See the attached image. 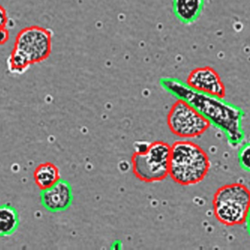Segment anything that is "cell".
<instances>
[{
    "instance_id": "1",
    "label": "cell",
    "mask_w": 250,
    "mask_h": 250,
    "mask_svg": "<svg viewBox=\"0 0 250 250\" xmlns=\"http://www.w3.org/2000/svg\"><path fill=\"white\" fill-rule=\"evenodd\" d=\"M160 84L172 96L195 108L210 124L222 130L230 146L236 147L244 139L242 128L244 112L224 99L197 91L178 79L165 77Z\"/></svg>"
},
{
    "instance_id": "2",
    "label": "cell",
    "mask_w": 250,
    "mask_h": 250,
    "mask_svg": "<svg viewBox=\"0 0 250 250\" xmlns=\"http://www.w3.org/2000/svg\"><path fill=\"white\" fill-rule=\"evenodd\" d=\"M208 156L201 147L188 140L175 142L171 146L169 176L181 186L199 184L210 169Z\"/></svg>"
},
{
    "instance_id": "3",
    "label": "cell",
    "mask_w": 250,
    "mask_h": 250,
    "mask_svg": "<svg viewBox=\"0 0 250 250\" xmlns=\"http://www.w3.org/2000/svg\"><path fill=\"white\" fill-rule=\"evenodd\" d=\"M212 205L215 217L222 225H243L250 213V189L241 183L226 184L215 192Z\"/></svg>"
},
{
    "instance_id": "4",
    "label": "cell",
    "mask_w": 250,
    "mask_h": 250,
    "mask_svg": "<svg viewBox=\"0 0 250 250\" xmlns=\"http://www.w3.org/2000/svg\"><path fill=\"white\" fill-rule=\"evenodd\" d=\"M171 146L162 141L150 144L146 153H134L132 167L134 175L147 183L163 181L169 175Z\"/></svg>"
},
{
    "instance_id": "5",
    "label": "cell",
    "mask_w": 250,
    "mask_h": 250,
    "mask_svg": "<svg viewBox=\"0 0 250 250\" xmlns=\"http://www.w3.org/2000/svg\"><path fill=\"white\" fill-rule=\"evenodd\" d=\"M167 125L175 135L191 139L203 135L210 123L189 104L178 99L168 113Z\"/></svg>"
},
{
    "instance_id": "6",
    "label": "cell",
    "mask_w": 250,
    "mask_h": 250,
    "mask_svg": "<svg viewBox=\"0 0 250 250\" xmlns=\"http://www.w3.org/2000/svg\"><path fill=\"white\" fill-rule=\"evenodd\" d=\"M52 42L50 30L40 26H30L17 34L14 49L22 54L30 65H33L49 58L52 52Z\"/></svg>"
},
{
    "instance_id": "7",
    "label": "cell",
    "mask_w": 250,
    "mask_h": 250,
    "mask_svg": "<svg viewBox=\"0 0 250 250\" xmlns=\"http://www.w3.org/2000/svg\"><path fill=\"white\" fill-rule=\"evenodd\" d=\"M187 85L201 93L225 99L226 89L220 76L210 66L194 68L188 74Z\"/></svg>"
},
{
    "instance_id": "8",
    "label": "cell",
    "mask_w": 250,
    "mask_h": 250,
    "mask_svg": "<svg viewBox=\"0 0 250 250\" xmlns=\"http://www.w3.org/2000/svg\"><path fill=\"white\" fill-rule=\"evenodd\" d=\"M40 196L42 206L50 212L67 210L74 200L71 184L61 178L52 187L42 190Z\"/></svg>"
},
{
    "instance_id": "9",
    "label": "cell",
    "mask_w": 250,
    "mask_h": 250,
    "mask_svg": "<svg viewBox=\"0 0 250 250\" xmlns=\"http://www.w3.org/2000/svg\"><path fill=\"white\" fill-rule=\"evenodd\" d=\"M204 0H173V11L181 22L190 24L201 15Z\"/></svg>"
},
{
    "instance_id": "10",
    "label": "cell",
    "mask_w": 250,
    "mask_h": 250,
    "mask_svg": "<svg viewBox=\"0 0 250 250\" xmlns=\"http://www.w3.org/2000/svg\"><path fill=\"white\" fill-rule=\"evenodd\" d=\"M34 178L41 189L49 188L61 179L59 168L51 162L41 164L35 170Z\"/></svg>"
},
{
    "instance_id": "11",
    "label": "cell",
    "mask_w": 250,
    "mask_h": 250,
    "mask_svg": "<svg viewBox=\"0 0 250 250\" xmlns=\"http://www.w3.org/2000/svg\"><path fill=\"white\" fill-rule=\"evenodd\" d=\"M20 223L18 212L9 203L3 204L0 208V235H12L18 228Z\"/></svg>"
},
{
    "instance_id": "12",
    "label": "cell",
    "mask_w": 250,
    "mask_h": 250,
    "mask_svg": "<svg viewBox=\"0 0 250 250\" xmlns=\"http://www.w3.org/2000/svg\"><path fill=\"white\" fill-rule=\"evenodd\" d=\"M238 159L241 167L250 172V143H246L240 148Z\"/></svg>"
},
{
    "instance_id": "13",
    "label": "cell",
    "mask_w": 250,
    "mask_h": 250,
    "mask_svg": "<svg viewBox=\"0 0 250 250\" xmlns=\"http://www.w3.org/2000/svg\"><path fill=\"white\" fill-rule=\"evenodd\" d=\"M151 143L143 140H139L135 142L134 144V153H146L148 150L149 147Z\"/></svg>"
},
{
    "instance_id": "14",
    "label": "cell",
    "mask_w": 250,
    "mask_h": 250,
    "mask_svg": "<svg viewBox=\"0 0 250 250\" xmlns=\"http://www.w3.org/2000/svg\"><path fill=\"white\" fill-rule=\"evenodd\" d=\"M9 39V33L7 30L6 27H2L1 28V44L3 45L6 43Z\"/></svg>"
},
{
    "instance_id": "15",
    "label": "cell",
    "mask_w": 250,
    "mask_h": 250,
    "mask_svg": "<svg viewBox=\"0 0 250 250\" xmlns=\"http://www.w3.org/2000/svg\"><path fill=\"white\" fill-rule=\"evenodd\" d=\"M8 21V17H7L6 11L4 9L3 7H1V28L5 27Z\"/></svg>"
},
{
    "instance_id": "16",
    "label": "cell",
    "mask_w": 250,
    "mask_h": 250,
    "mask_svg": "<svg viewBox=\"0 0 250 250\" xmlns=\"http://www.w3.org/2000/svg\"><path fill=\"white\" fill-rule=\"evenodd\" d=\"M122 242L120 240H116L115 242L112 244L111 248L114 249V250H121L122 249Z\"/></svg>"
},
{
    "instance_id": "17",
    "label": "cell",
    "mask_w": 250,
    "mask_h": 250,
    "mask_svg": "<svg viewBox=\"0 0 250 250\" xmlns=\"http://www.w3.org/2000/svg\"><path fill=\"white\" fill-rule=\"evenodd\" d=\"M247 230H248L249 234L250 235V213H249L248 218H247Z\"/></svg>"
}]
</instances>
